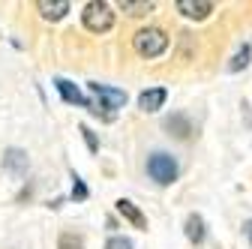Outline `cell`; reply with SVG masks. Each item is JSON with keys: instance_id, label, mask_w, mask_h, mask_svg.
<instances>
[{"instance_id": "8992f818", "label": "cell", "mask_w": 252, "mask_h": 249, "mask_svg": "<svg viewBox=\"0 0 252 249\" xmlns=\"http://www.w3.org/2000/svg\"><path fill=\"white\" fill-rule=\"evenodd\" d=\"M54 87H57V93L63 96V102H69V105H78V108H87L90 114H93V108H96V102L93 99H87L84 93L72 84V81H66V78H54Z\"/></svg>"}, {"instance_id": "7c38bea8", "label": "cell", "mask_w": 252, "mask_h": 249, "mask_svg": "<svg viewBox=\"0 0 252 249\" xmlns=\"http://www.w3.org/2000/svg\"><path fill=\"white\" fill-rule=\"evenodd\" d=\"M36 9L42 12L45 21H60L63 15L69 12V0H39Z\"/></svg>"}, {"instance_id": "5b68a950", "label": "cell", "mask_w": 252, "mask_h": 249, "mask_svg": "<svg viewBox=\"0 0 252 249\" xmlns=\"http://www.w3.org/2000/svg\"><path fill=\"white\" fill-rule=\"evenodd\" d=\"M162 129H165L171 138H177V141H189V138H192V132H195L192 120H189L183 111H174V114H168V117L162 120Z\"/></svg>"}, {"instance_id": "ac0fdd59", "label": "cell", "mask_w": 252, "mask_h": 249, "mask_svg": "<svg viewBox=\"0 0 252 249\" xmlns=\"http://www.w3.org/2000/svg\"><path fill=\"white\" fill-rule=\"evenodd\" d=\"M81 132H84V138H87V147H90L93 153H96V150H99V141H96V135H93L87 126H81Z\"/></svg>"}, {"instance_id": "d6986e66", "label": "cell", "mask_w": 252, "mask_h": 249, "mask_svg": "<svg viewBox=\"0 0 252 249\" xmlns=\"http://www.w3.org/2000/svg\"><path fill=\"white\" fill-rule=\"evenodd\" d=\"M243 234H246V237H249V243H252V219H246V222H243Z\"/></svg>"}, {"instance_id": "277c9868", "label": "cell", "mask_w": 252, "mask_h": 249, "mask_svg": "<svg viewBox=\"0 0 252 249\" xmlns=\"http://www.w3.org/2000/svg\"><path fill=\"white\" fill-rule=\"evenodd\" d=\"M81 24L90 30V33H105V30L114 27V12H111V6L105 0H90V3H84Z\"/></svg>"}, {"instance_id": "9c48e42d", "label": "cell", "mask_w": 252, "mask_h": 249, "mask_svg": "<svg viewBox=\"0 0 252 249\" xmlns=\"http://www.w3.org/2000/svg\"><path fill=\"white\" fill-rule=\"evenodd\" d=\"M165 99H168V90L165 87H150V90H144L141 96H138V108L141 111H159L162 105H165Z\"/></svg>"}, {"instance_id": "4fadbf2b", "label": "cell", "mask_w": 252, "mask_h": 249, "mask_svg": "<svg viewBox=\"0 0 252 249\" xmlns=\"http://www.w3.org/2000/svg\"><path fill=\"white\" fill-rule=\"evenodd\" d=\"M120 9H123L126 15L138 18V15H147V12H153V0H123V3H120Z\"/></svg>"}, {"instance_id": "5bb4252c", "label": "cell", "mask_w": 252, "mask_h": 249, "mask_svg": "<svg viewBox=\"0 0 252 249\" xmlns=\"http://www.w3.org/2000/svg\"><path fill=\"white\" fill-rule=\"evenodd\" d=\"M249 57H252V48H249V45H243V48L231 57L228 72H240V69H246V66H249Z\"/></svg>"}, {"instance_id": "6da1fadb", "label": "cell", "mask_w": 252, "mask_h": 249, "mask_svg": "<svg viewBox=\"0 0 252 249\" xmlns=\"http://www.w3.org/2000/svg\"><path fill=\"white\" fill-rule=\"evenodd\" d=\"M147 174H150L153 183L171 186V183L177 180L180 168H177V159L171 156V153H165V150H153L150 156H147Z\"/></svg>"}, {"instance_id": "8fae6325", "label": "cell", "mask_w": 252, "mask_h": 249, "mask_svg": "<svg viewBox=\"0 0 252 249\" xmlns=\"http://www.w3.org/2000/svg\"><path fill=\"white\" fill-rule=\"evenodd\" d=\"M183 231H186L189 243L201 246V243H204V237H207V225H204V216H201V213H189V216H186V222H183Z\"/></svg>"}, {"instance_id": "30bf717a", "label": "cell", "mask_w": 252, "mask_h": 249, "mask_svg": "<svg viewBox=\"0 0 252 249\" xmlns=\"http://www.w3.org/2000/svg\"><path fill=\"white\" fill-rule=\"evenodd\" d=\"M117 213L123 216L126 222H132L138 231H144V228H147V216H144V213L138 210V204H132L129 198H117Z\"/></svg>"}, {"instance_id": "ba28073f", "label": "cell", "mask_w": 252, "mask_h": 249, "mask_svg": "<svg viewBox=\"0 0 252 249\" xmlns=\"http://www.w3.org/2000/svg\"><path fill=\"white\" fill-rule=\"evenodd\" d=\"M177 12L186 15V18L201 21V18H207L213 12V3L210 0H177Z\"/></svg>"}, {"instance_id": "3957f363", "label": "cell", "mask_w": 252, "mask_h": 249, "mask_svg": "<svg viewBox=\"0 0 252 249\" xmlns=\"http://www.w3.org/2000/svg\"><path fill=\"white\" fill-rule=\"evenodd\" d=\"M90 93L99 99V108H96V117L102 114V120H114V111L126 105V93L117 90V87H108V84H99V81H90L87 84Z\"/></svg>"}, {"instance_id": "9a60e30c", "label": "cell", "mask_w": 252, "mask_h": 249, "mask_svg": "<svg viewBox=\"0 0 252 249\" xmlns=\"http://www.w3.org/2000/svg\"><path fill=\"white\" fill-rule=\"evenodd\" d=\"M57 249H84V240L78 234H72V231H63L57 237Z\"/></svg>"}, {"instance_id": "2e32d148", "label": "cell", "mask_w": 252, "mask_h": 249, "mask_svg": "<svg viewBox=\"0 0 252 249\" xmlns=\"http://www.w3.org/2000/svg\"><path fill=\"white\" fill-rule=\"evenodd\" d=\"M102 249H132V240H129V237L114 234V237H108V240H105V246H102Z\"/></svg>"}, {"instance_id": "7a4b0ae2", "label": "cell", "mask_w": 252, "mask_h": 249, "mask_svg": "<svg viewBox=\"0 0 252 249\" xmlns=\"http://www.w3.org/2000/svg\"><path fill=\"white\" fill-rule=\"evenodd\" d=\"M132 45H135V51H138L141 57H147V60L162 57V54L168 51V33H165V30H159V27H144V30H138V33H135Z\"/></svg>"}, {"instance_id": "52a82bcc", "label": "cell", "mask_w": 252, "mask_h": 249, "mask_svg": "<svg viewBox=\"0 0 252 249\" xmlns=\"http://www.w3.org/2000/svg\"><path fill=\"white\" fill-rule=\"evenodd\" d=\"M27 168H30L27 150H21V147H6V150H3V171H6V174H12V177H27Z\"/></svg>"}, {"instance_id": "e0dca14e", "label": "cell", "mask_w": 252, "mask_h": 249, "mask_svg": "<svg viewBox=\"0 0 252 249\" xmlns=\"http://www.w3.org/2000/svg\"><path fill=\"white\" fill-rule=\"evenodd\" d=\"M87 195H90V192H87V186H84V183H81V177H78V174L72 171V198H78V201H84Z\"/></svg>"}]
</instances>
